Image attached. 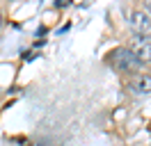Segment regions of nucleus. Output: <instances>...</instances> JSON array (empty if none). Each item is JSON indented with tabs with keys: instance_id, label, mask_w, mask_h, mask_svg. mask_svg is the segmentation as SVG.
<instances>
[{
	"instance_id": "f257e3e1",
	"label": "nucleus",
	"mask_w": 151,
	"mask_h": 146,
	"mask_svg": "<svg viewBox=\"0 0 151 146\" xmlns=\"http://www.w3.org/2000/svg\"><path fill=\"white\" fill-rule=\"evenodd\" d=\"M108 59H110V64H112L117 71H122V73H137L140 66H142L140 59L128 48H114L112 53L108 55Z\"/></svg>"
},
{
	"instance_id": "f03ea898",
	"label": "nucleus",
	"mask_w": 151,
	"mask_h": 146,
	"mask_svg": "<svg viewBox=\"0 0 151 146\" xmlns=\"http://www.w3.org/2000/svg\"><path fill=\"white\" fill-rule=\"evenodd\" d=\"M128 50L140 59V64L151 62V34H133Z\"/></svg>"
},
{
	"instance_id": "7ed1b4c3",
	"label": "nucleus",
	"mask_w": 151,
	"mask_h": 146,
	"mask_svg": "<svg viewBox=\"0 0 151 146\" xmlns=\"http://www.w3.org/2000/svg\"><path fill=\"white\" fill-rule=\"evenodd\" d=\"M128 23L135 34H151V14H147L144 9H133Z\"/></svg>"
},
{
	"instance_id": "20e7f679",
	"label": "nucleus",
	"mask_w": 151,
	"mask_h": 146,
	"mask_svg": "<svg viewBox=\"0 0 151 146\" xmlns=\"http://www.w3.org/2000/svg\"><path fill=\"white\" fill-rule=\"evenodd\" d=\"M131 91L133 94H151V75H135L131 80Z\"/></svg>"
},
{
	"instance_id": "39448f33",
	"label": "nucleus",
	"mask_w": 151,
	"mask_h": 146,
	"mask_svg": "<svg viewBox=\"0 0 151 146\" xmlns=\"http://www.w3.org/2000/svg\"><path fill=\"white\" fill-rule=\"evenodd\" d=\"M69 2H71V0H57V2H55V7H66Z\"/></svg>"
},
{
	"instance_id": "423d86ee",
	"label": "nucleus",
	"mask_w": 151,
	"mask_h": 146,
	"mask_svg": "<svg viewBox=\"0 0 151 146\" xmlns=\"http://www.w3.org/2000/svg\"><path fill=\"white\" fill-rule=\"evenodd\" d=\"M144 11H147V14H151V2H144Z\"/></svg>"
},
{
	"instance_id": "0eeeda50",
	"label": "nucleus",
	"mask_w": 151,
	"mask_h": 146,
	"mask_svg": "<svg viewBox=\"0 0 151 146\" xmlns=\"http://www.w3.org/2000/svg\"><path fill=\"white\" fill-rule=\"evenodd\" d=\"M28 146H44V144H28Z\"/></svg>"
},
{
	"instance_id": "6e6552de",
	"label": "nucleus",
	"mask_w": 151,
	"mask_h": 146,
	"mask_svg": "<svg viewBox=\"0 0 151 146\" xmlns=\"http://www.w3.org/2000/svg\"><path fill=\"white\" fill-rule=\"evenodd\" d=\"M0 23H2V11H0Z\"/></svg>"
}]
</instances>
